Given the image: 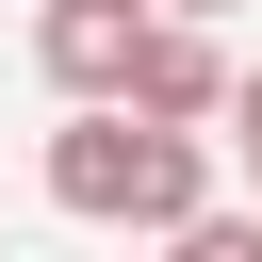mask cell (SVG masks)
I'll return each instance as SVG.
<instances>
[{"label":"cell","instance_id":"1","mask_svg":"<svg viewBox=\"0 0 262 262\" xmlns=\"http://www.w3.org/2000/svg\"><path fill=\"white\" fill-rule=\"evenodd\" d=\"M33 180H49L66 229H180V213H213V131H147V115L82 98Z\"/></svg>","mask_w":262,"mask_h":262},{"label":"cell","instance_id":"2","mask_svg":"<svg viewBox=\"0 0 262 262\" xmlns=\"http://www.w3.org/2000/svg\"><path fill=\"white\" fill-rule=\"evenodd\" d=\"M115 115H147V131H213V115H229V49H213L196 16H164V0H147V49H131Z\"/></svg>","mask_w":262,"mask_h":262},{"label":"cell","instance_id":"3","mask_svg":"<svg viewBox=\"0 0 262 262\" xmlns=\"http://www.w3.org/2000/svg\"><path fill=\"white\" fill-rule=\"evenodd\" d=\"M131 49H147V0H33V66H49V98L82 115V98H115L131 82Z\"/></svg>","mask_w":262,"mask_h":262},{"label":"cell","instance_id":"4","mask_svg":"<svg viewBox=\"0 0 262 262\" xmlns=\"http://www.w3.org/2000/svg\"><path fill=\"white\" fill-rule=\"evenodd\" d=\"M164 262H262V213H246V196H213V213H180V229H164Z\"/></svg>","mask_w":262,"mask_h":262},{"label":"cell","instance_id":"5","mask_svg":"<svg viewBox=\"0 0 262 262\" xmlns=\"http://www.w3.org/2000/svg\"><path fill=\"white\" fill-rule=\"evenodd\" d=\"M229 147H246V213H262V66H229V115H213Z\"/></svg>","mask_w":262,"mask_h":262},{"label":"cell","instance_id":"6","mask_svg":"<svg viewBox=\"0 0 262 262\" xmlns=\"http://www.w3.org/2000/svg\"><path fill=\"white\" fill-rule=\"evenodd\" d=\"M164 16H196V33H213V16H229V0H164Z\"/></svg>","mask_w":262,"mask_h":262}]
</instances>
